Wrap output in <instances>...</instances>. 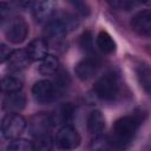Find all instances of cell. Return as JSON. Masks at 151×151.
<instances>
[{
	"label": "cell",
	"mask_w": 151,
	"mask_h": 151,
	"mask_svg": "<svg viewBox=\"0 0 151 151\" xmlns=\"http://www.w3.org/2000/svg\"><path fill=\"white\" fill-rule=\"evenodd\" d=\"M144 118L145 114L143 112L136 111L117 119L112 126V134L110 138L112 147L117 150H124L129 147Z\"/></svg>",
	"instance_id": "obj_1"
},
{
	"label": "cell",
	"mask_w": 151,
	"mask_h": 151,
	"mask_svg": "<svg viewBox=\"0 0 151 151\" xmlns=\"http://www.w3.org/2000/svg\"><path fill=\"white\" fill-rule=\"evenodd\" d=\"M96 96L104 101H114L122 91V80L119 74L111 70L104 73L93 86Z\"/></svg>",
	"instance_id": "obj_2"
},
{
	"label": "cell",
	"mask_w": 151,
	"mask_h": 151,
	"mask_svg": "<svg viewBox=\"0 0 151 151\" xmlns=\"http://www.w3.org/2000/svg\"><path fill=\"white\" fill-rule=\"evenodd\" d=\"M79 25L78 19L71 14H60L55 15L50 22L46 24L45 32L52 38L63 37L72 31H74Z\"/></svg>",
	"instance_id": "obj_3"
},
{
	"label": "cell",
	"mask_w": 151,
	"mask_h": 151,
	"mask_svg": "<svg viewBox=\"0 0 151 151\" xmlns=\"http://www.w3.org/2000/svg\"><path fill=\"white\" fill-rule=\"evenodd\" d=\"M4 34L12 44H21L28 34V25L21 17H12L4 25Z\"/></svg>",
	"instance_id": "obj_4"
},
{
	"label": "cell",
	"mask_w": 151,
	"mask_h": 151,
	"mask_svg": "<svg viewBox=\"0 0 151 151\" xmlns=\"http://www.w3.org/2000/svg\"><path fill=\"white\" fill-rule=\"evenodd\" d=\"M26 127V120L19 113H7L1 120V133L6 139H18Z\"/></svg>",
	"instance_id": "obj_5"
},
{
	"label": "cell",
	"mask_w": 151,
	"mask_h": 151,
	"mask_svg": "<svg viewBox=\"0 0 151 151\" xmlns=\"http://www.w3.org/2000/svg\"><path fill=\"white\" fill-rule=\"evenodd\" d=\"M80 142H81V138H80L78 131L70 125L61 126L58 130L57 136L54 138V143H55L57 147L60 150H64V151L77 149L80 145Z\"/></svg>",
	"instance_id": "obj_6"
},
{
	"label": "cell",
	"mask_w": 151,
	"mask_h": 151,
	"mask_svg": "<svg viewBox=\"0 0 151 151\" xmlns=\"http://www.w3.org/2000/svg\"><path fill=\"white\" fill-rule=\"evenodd\" d=\"M60 91L58 90L54 81L42 79L37 81L32 87V94L34 99L40 104H48L57 99Z\"/></svg>",
	"instance_id": "obj_7"
},
{
	"label": "cell",
	"mask_w": 151,
	"mask_h": 151,
	"mask_svg": "<svg viewBox=\"0 0 151 151\" xmlns=\"http://www.w3.org/2000/svg\"><path fill=\"white\" fill-rule=\"evenodd\" d=\"M100 68V63L98 59L96 58H85L83 60H80L76 67H74V72L76 76L83 80V81H87L90 79H92L99 71Z\"/></svg>",
	"instance_id": "obj_8"
},
{
	"label": "cell",
	"mask_w": 151,
	"mask_h": 151,
	"mask_svg": "<svg viewBox=\"0 0 151 151\" xmlns=\"http://www.w3.org/2000/svg\"><path fill=\"white\" fill-rule=\"evenodd\" d=\"M131 28L142 37H151V9L136 13L131 19Z\"/></svg>",
	"instance_id": "obj_9"
},
{
	"label": "cell",
	"mask_w": 151,
	"mask_h": 151,
	"mask_svg": "<svg viewBox=\"0 0 151 151\" xmlns=\"http://www.w3.org/2000/svg\"><path fill=\"white\" fill-rule=\"evenodd\" d=\"M32 12L38 22H50L55 17V4L53 1H35L32 4Z\"/></svg>",
	"instance_id": "obj_10"
},
{
	"label": "cell",
	"mask_w": 151,
	"mask_h": 151,
	"mask_svg": "<svg viewBox=\"0 0 151 151\" xmlns=\"http://www.w3.org/2000/svg\"><path fill=\"white\" fill-rule=\"evenodd\" d=\"M26 106V97L21 92L7 93L2 99V109L8 113H19Z\"/></svg>",
	"instance_id": "obj_11"
},
{
	"label": "cell",
	"mask_w": 151,
	"mask_h": 151,
	"mask_svg": "<svg viewBox=\"0 0 151 151\" xmlns=\"http://www.w3.org/2000/svg\"><path fill=\"white\" fill-rule=\"evenodd\" d=\"M86 126H87V131L92 136L99 137L105 129V118H104L103 113L99 110L91 111L90 114L87 116Z\"/></svg>",
	"instance_id": "obj_12"
},
{
	"label": "cell",
	"mask_w": 151,
	"mask_h": 151,
	"mask_svg": "<svg viewBox=\"0 0 151 151\" xmlns=\"http://www.w3.org/2000/svg\"><path fill=\"white\" fill-rule=\"evenodd\" d=\"M31 58L27 53L26 50H15L12 51L9 59L7 60L8 63V67L13 71H21L24 68H26L28 66V64L31 63Z\"/></svg>",
	"instance_id": "obj_13"
},
{
	"label": "cell",
	"mask_w": 151,
	"mask_h": 151,
	"mask_svg": "<svg viewBox=\"0 0 151 151\" xmlns=\"http://www.w3.org/2000/svg\"><path fill=\"white\" fill-rule=\"evenodd\" d=\"M136 77L143 91L151 96V66L145 63H139L136 66Z\"/></svg>",
	"instance_id": "obj_14"
},
{
	"label": "cell",
	"mask_w": 151,
	"mask_h": 151,
	"mask_svg": "<svg viewBox=\"0 0 151 151\" xmlns=\"http://www.w3.org/2000/svg\"><path fill=\"white\" fill-rule=\"evenodd\" d=\"M53 124L52 117L48 114H37L32 123H31V131L33 136H38V134H42V133H50V129Z\"/></svg>",
	"instance_id": "obj_15"
},
{
	"label": "cell",
	"mask_w": 151,
	"mask_h": 151,
	"mask_svg": "<svg viewBox=\"0 0 151 151\" xmlns=\"http://www.w3.org/2000/svg\"><path fill=\"white\" fill-rule=\"evenodd\" d=\"M47 50H48V45L41 38H37L32 40L26 48L31 60H42L47 55Z\"/></svg>",
	"instance_id": "obj_16"
},
{
	"label": "cell",
	"mask_w": 151,
	"mask_h": 151,
	"mask_svg": "<svg viewBox=\"0 0 151 151\" xmlns=\"http://www.w3.org/2000/svg\"><path fill=\"white\" fill-rule=\"evenodd\" d=\"M24 85V79L18 74H7L1 79V90L5 93L20 92Z\"/></svg>",
	"instance_id": "obj_17"
},
{
	"label": "cell",
	"mask_w": 151,
	"mask_h": 151,
	"mask_svg": "<svg viewBox=\"0 0 151 151\" xmlns=\"http://www.w3.org/2000/svg\"><path fill=\"white\" fill-rule=\"evenodd\" d=\"M96 44H97V47L104 54H111L117 48L116 41L113 40V38L106 31H100L98 33L97 39H96Z\"/></svg>",
	"instance_id": "obj_18"
},
{
	"label": "cell",
	"mask_w": 151,
	"mask_h": 151,
	"mask_svg": "<svg viewBox=\"0 0 151 151\" xmlns=\"http://www.w3.org/2000/svg\"><path fill=\"white\" fill-rule=\"evenodd\" d=\"M59 70V60L57 57L52 54H47L42 60H40L39 71L44 76H52L55 74Z\"/></svg>",
	"instance_id": "obj_19"
},
{
	"label": "cell",
	"mask_w": 151,
	"mask_h": 151,
	"mask_svg": "<svg viewBox=\"0 0 151 151\" xmlns=\"http://www.w3.org/2000/svg\"><path fill=\"white\" fill-rule=\"evenodd\" d=\"M73 116H74V107H73V105L71 103H66V104H63L58 109L55 117H53V116H51V117H52L53 123L54 122H59V123H64L65 125H67L68 123L72 122Z\"/></svg>",
	"instance_id": "obj_20"
},
{
	"label": "cell",
	"mask_w": 151,
	"mask_h": 151,
	"mask_svg": "<svg viewBox=\"0 0 151 151\" xmlns=\"http://www.w3.org/2000/svg\"><path fill=\"white\" fill-rule=\"evenodd\" d=\"M32 144L34 151H51L53 146V139L50 133H42L34 136V140Z\"/></svg>",
	"instance_id": "obj_21"
},
{
	"label": "cell",
	"mask_w": 151,
	"mask_h": 151,
	"mask_svg": "<svg viewBox=\"0 0 151 151\" xmlns=\"http://www.w3.org/2000/svg\"><path fill=\"white\" fill-rule=\"evenodd\" d=\"M7 151H34L33 149V144L26 139H14L12 140L8 146H7Z\"/></svg>",
	"instance_id": "obj_22"
},
{
	"label": "cell",
	"mask_w": 151,
	"mask_h": 151,
	"mask_svg": "<svg viewBox=\"0 0 151 151\" xmlns=\"http://www.w3.org/2000/svg\"><path fill=\"white\" fill-rule=\"evenodd\" d=\"M142 2L134 1V0H114V1H109V5L112 6L113 8H117L119 11H130L137 6H139Z\"/></svg>",
	"instance_id": "obj_23"
},
{
	"label": "cell",
	"mask_w": 151,
	"mask_h": 151,
	"mask_svg": "<svg viewBox=\"0 0 151 151\" xmlns=\"http://www.w3.org/2000/svg\"><path fill=\"white\" fill-rule=\"evenodd\" d=\"M79 46L81 47V50L84 52H87V53L92 52V50H93V37H92V33L90 31H85L80 35Z\"/></svg>",
	"instance_id": "obj_24"
},
{
	"label": "cell",
	"mask_w": 151,
	"mask_h": 151,
	"mask_svg": "<svg viewBox=\"0 0 151 151\" xmlns=\"http://www.w3.org/2000/svg\"><path fill=\"white\" fill-rule=\"evenodd\" d=\"M71 4L77 9V12L80 13L81 15L87 17L90 14V7H88V5L86 2H84V1H74V2H71Z\"/></svg>",
	"instance_id": "obj_25"
},
{
	"label": "cell",
	"mask_w": 151,
	"mask_h": 151,
	"mask_svg": "<svg viewBox=\"0 0 151 151\" xmlns=\"http://www.w3.org/2000/svg\"><path fill=\"white\" fill-rule=\"evenodd\" d=\"M11 53H12V52L9 51V48H8L5 44H1V45H0V61H1V63L7 61V60L9 59Z\"/></svg>",
	"instance_id": "obj_26"
},
{
	"label": "cell",
	"mask_w": 151,
	"mask_h": 151,
	"mask_svg": "<svg viewBox=\"0 0 151 151\" xmlns=\"http://www.w3.org/2000/svg\"><path fill=\"white\" fill-rule=\"evenodd\" d=\"M149 4H151V2H149Z\"/></svg>",
	"instance_id": "obj_27"
}]
</instances>
